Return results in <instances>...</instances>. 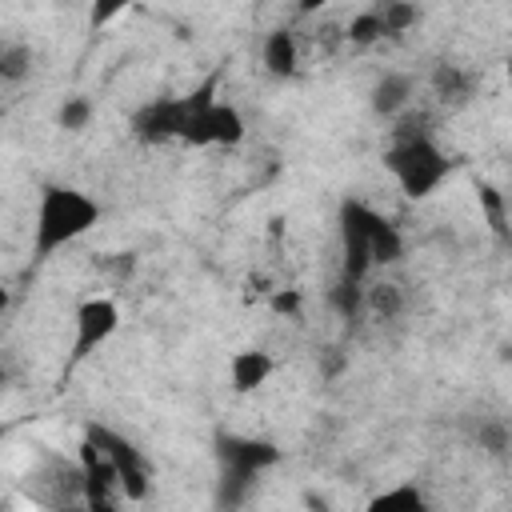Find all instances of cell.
<instances>
[{
    "label": "cell",
    "mask_w": 512,
    "mask_h": 512,
    "mask_svg": "<svg viewBox=\"0 0 512 512\" xmlns=\"http://www.w3.org/2000/svg\"><path fill=\"white\" fill-rule=\"evenodd\" d=\"M344 40H348L352 48H368V44L384 40V28H380V16H376V8H364V12H356V16L348 20V28H344Z\"/></svg>",
    "instance_id": "obj_20"
},
{
    "label": "cell",
    "mask_w": 512,
    "mask_h": 512,
    "mask_svg": "<svg viewBox=\"0 0 512 512\" xmlns=\"http://www.w3.org/2000/svg\"><path fill=\"white\" fill-rule=\"evenodd\" d=\"M8 376H12V372H8V364H4V360H0V388H4V384H8Z\"/></svg>",
    "instance_id": "obj_28"
},
{
    "label": "cell",
    "mask_w": 512,
    "mask_h": 512,
    "mask_svg": "<svg viewBox=\"0 0 512 512\" xmlns=\"http://www.w3.org/2000/svg\"><path fill=\"white\" fill-rule=\"evenodd\" d=\"M80 484H84V504L88 508H116L124 496H120V484H116V468H112V456L92 440L84 436L80 440Z\"/></svg>",
    "instance_id": "obj_8"
},
{
    "label": "cell",
    "mask_w": 512,
    "mask_h": 512,
    "mask_svg": "<svg viewBox=\"0 0 512 512\" xmlns=\"http://www.w3.org/2000/svg\"><path fill=\"white\" fill-rule=\"evenodd\" d=\"M272 372H276V360H272V352H264V348H240V352H232V360H228V380H232V392H236V396L260 392Z\"/></svg>",
    "instance_id": "obj_11"
},
{
    "label": "cell",
    "mask_w": 512,
    "mask_h": 512,
    "mask_svg": "<svg viewBox=\"0 0 512 512\" xmlns=\"http://www.w3.org/2000/svg\"><path fill=\"white\" fill-rule=\"evenodd\" d=\"M376 208L356 200V196H344L340 200V276L348 280H368L372 272V224H376Z\"/></svg>",
    "instance_id": "obj_5"
},
{
    "label": "cell",
    "mask_w": 512,
    "mask_h": 512,
    "mask_svg": "<svg viewBox=\"0 0 512 512\" xmlns=\"http://www.w3.org/2000/svg\"><path fill=\"white\" fill-rule=\"evenodd\" d=\"M400 260H404V236L380 212L376 224H372V268H388V264H400Z\"/></svg>",
    "instance_id": "obj_15"
},
{
    "label": "cell",
    "mask_w": 512,
    "mask_h": 512,
    "mask_svg": "<svg viewBox=\"0 0 512 512\" xmlns=\"http://www.w3.org/2000/svg\"><path fill=\"white\" fill-rule=\"evenodd\" d=\"M88 120H92V100H88V96H68V100L60 104V112H56V124H60L64 132H84Z\"/></svg>",
    "instance_id": "obj_22"
},
{
    "label": "cell",
    "mask_w": 512,
    "mask_h": 512,
    "mask_svg": "<svg viewBox=\"0 0 512 512\" xmlns=\"http://www.w3.org/2000/svg\"><path fill=\"white\" fill-rule=\"evenodd\" d=\"M212 452H216V464H220V492L216 500L224 508H236L244 504L252 480L260 472H268L272 464H280V448L264 436H240V432H216L212 440Z\"/></svg>",
    "instance_id": "obj_4"
},
{
    "label": "cell",
    "mask_w": 512,
    "mask_h": 512,
    "mask_svg": "<svg viewBox=\"0 0 512 512\" xmlns=\"http://www.w3.org/2000/svg\"><path fill=\"white\" fill-rule=\"evenodd\" d=\"M404 288L392 284V280H380V284H368L364 288V312L372 320H400L404 316Z\"/></svg>",
    "instance_id": "obj_14"
},
{
    "label": "cell",
    "mask_w": 512,
    "mask_h": 512,
    "mask_svg": "<svg viewBox=\"0 0 512 512\" xmlns=\"http://www.w3.org/2000/svg\"><path fill=\"white\" fill-rule=\"evenodd\" d=\"M384 168L396 176V184H400V192H404L408 200L432 196V192L452 176V160H448V152L436 144L432 120H428L424 112H408V116L396 120V128L388 132Z\"/></svg>",
    "instance_id": "obj_1"
},
{
    "label": "cell",
    "mask_w": 512,
    "mask_h": 512,
    "mask_svg": "<svg viewBox=\"0 0 512 512\" xmlns=\"http://www.w3.org/2000/svg\"><path fill=\"white\" fill-rule=\"evenodd\" d=\"M96 220H100V204L88 192H80L72 184H44L40 188V200H36L32 256L36 260H48L64 244H72L84 232H92Z\"/></svg>",
    "instance_id": "obj_2"
},
{
    "label": "cell",
    "mask_w": 512,
    "mask_h": 512,
    "mask_svg": "<svg viewBox=\"0 0 512 512\" xmlns=\"http://www.w3.org/2000/svg\"><path fill=\"white\" fill-rule=\"evenodd\" d=\"M476 440H480V448H488L492 456H504V452H508V428H504V420H488V424H480Z\"/></svg>",
    "instance_id": "obj_24"
},
{
    "label": "cell",
    "mask_w": 512,
    "mask_h": 512,
    "mask_svg": "<svg viewBox=\"0 0 512 512\" xmlns=\"http://www.w3.org/2000/svg\"><path fill=\"white\" fill-rule=\"evenodd\" d=\"M120 328V304L108 296H88L76 316H72V352H68V372L80 368L96 348H104Z\"/></svg>",
    "instance_id": "obj_7"
},
{
    "label": "cell",
    "mask_w": 512,
    "mask_h": 512,
    "mask_svg": "<svg viewBox=\"0 0 512 512\" xmlns=\"http://www.w3.org/2000/svg\"><path fill=\"white\" fill-rule=\"evenodd\" d=\"M432 84V96L448 108V112H460L468 108L476 96H480V76L468 68V64H456V60H440L428 76Z\"/></svg>",
    "instance_id": "obj_10"
},
{
    "label": "cell",
    "mask_w": 512,
    "mask_h": 512,
    "mask_svg": "<svg viewBox=\"0 0 512 512\" xmlns=\"http://www.w3.org/2000/svg\"><path fill=\"white\" fill-rule=\"evenodd\" d=\"M268 304H272V312H276V316H300V304H304V296H300L296 288H276Z\"/></svg>",
    "instance_id": "obj_25"
},
{
    "label": "cell",
    "mask_w": 512,
    "mask_h": 512,
    "mask_svg": "<svg viewBox=\"0 0 512 512\" xmlns=\"http://www.w3.org/2000/svg\"><path fill=\"white\" fill-rule=\"evenodd\" d=\"M220 76H208L200 88L184 92V124H180V144L188 148H232L244 140V116L236 104L216 100Z\"/></svg>",
    "instance_id": "obj_3"
},
{
    "label": "cell",
    "mask_w": 512,
    "mask_h": 512,
    "mask_svg": "<svg viewBox=\"0 0 512 512\" xmlns=\"http://www.w3.org/2000/svg\"><path fill=\"white\" fill-rule=\"evenodd\" d=\"M8 304H12V292H8L4 280H0V312H8Z\"/></svg>",
    "instance_id": "obj_27"
},
{
    "label": "cell",
    "mask_w": 512,
    "mask_h": 512,
    "mask_svg": "<svg viewBox=\"0 0 512 512\" xmlns=\"http://www.w3.org/2000/svg\"><path fill=\"white\" fill-rule=\"evenodd\" d=\"M0 436H4V428H0Z\"/></svg>",
    "instance_id": "obj_29"
},
{
    "label": "cell",
    "mask_w": 512,
    "mask_h": 512,
    "mask_svg": "<svg viewBox=\"0 0 512 512\" xmlns=\"http://www.w3.org/2000/svg\"><path fill=\"white\" fill-rule=\"evenodd\" d=\"M376 16H380L384 40H388V36H404V32L420 20V8H416L412 0H380V4H376Z\"/></svg>",
    "instance_id": "obj_19"
},
{
    "label": "cell",
    "mask_w": 512,
    "mask_h": 512,
    "mask_svg": "<svg viewBox=\"0 0 512 512\" xmlns=\"http://www.w3.org/2000/svg\"><path fill=\"white\" fill-rule=\"evenodd\" d=\"M412 92H416V84H412V76H408V72H384V76L372 84L368 104H372V112H376V116H400V112L408 108Z\"/></svg>",
    "instance_id": "obj_13"
},
{
    "label": "cell",
    "mask_w": 512,
    "mask_h": 512,
    "mask_svg": "<svg viewBox=\"0 0 512 512\" xmlns=\"http://www.w3.org/2000/svg\"><path fill=\"white\" fill-rule=\"evenodd\" d=\"M260 64L268 76L276 80H292L300 72V44H296V32L292 28H272L260 44Z\"/></svg>",
    "instance_id": "obj_12"
},
{
    "label": "cell",
    "mask_w": 512,
    "mask_h": 512,
    "mask_svg": "<svg viewBox=\"0 0 512 512\" xmlns=\"http://www.w3.org/2000/svg\"><path fill=\"white\" fill-rule=\"evenodd\" d=\"M180 124H184V96H152L128 120L140 144H168L180 136Z\"/></svg>",
    "instance_id": "obj_9"
},
{
    "label": "cell",
    "mask_w": 512,
    "mask_h": 512,
    "mask_svg": "<svg viewBox=\"0 0 512 512\" xmlns=\"http://www.w3.org/2000/svg\"><path fill=\"white\" fill-rule=\"evenodd\" d=\"M480 208L488 216V228L496 232V240H508V208H504V196L500 188L492 184H480Z\"/></svg>",
    "instance_id": "obj_21"
},
{
    "label": "cell",
    "mask_w": 512,
    "mask_h": 512,
    "mask_svg": "<svg viewBox=\"0 0 512 512\" xmlns=\"http://www.w3.org/2000/svg\"><path fill=\"white\" fill-rule=\"evenodd\" d=\"M424 504L428 500H424V492L416 484H396V488H388V492L368 500L372 512H424Z\"/></svg>",
    "instance_id": "obj_18"
},
{
    "label": "cell",
    "mask_w": 512,
    "mask_h": 512,
    "mask_svg": "<svg viewBox=\"0 0 512 512\" xmlns=\"http://www.w3.org/2000/svg\"><path fill=\"white\" fill-rule=\"evenodd\" d=\"M328 0H296V8H300V16H312V12H320Z\"/></svg>",
    "instance_id": "obj_26"
},
{
    "label": "cell",
    "mask_w": 512,
    "mask_h": 512,
    "mask_svg": "<svg viewBox=\"0 0 512 512\" xmlns=\"http://www.w3.org/2000/svg\"><path fill=\"white\" fill-rule=\"evenodd\" d=\"M136 0H92L88 4V28L96 32V28H104V24H112L120 12H128Z\"/></svg>",
    "instance_id": "obj_23"
},
{
    "label": "cell",
    "mask_w": 512,
    "mask_h": 512,
    "mask_svg": "<svg viewBox=\"0 0 512 512\" xmlns=\"http://www.w3.org/2000/svg\"><path fill=\"white\" fill-rule=\"evenodd\" d=\"M84 436H92V440L112 456L120 496H124V500H132V504L148 500V492H152V464H148V456H144L128 436H120V432H116V428H108V424H88V428H84Z\"/></svg>",
    "instance_id": "obj_6"
},
{
    "label": "cell",
    "mask_w": 512,
    "mask_h": 512,
    "mask_svg": "<svg viewBox=\"0 0 512 512\" xmlns=\"http://www.w3.org/2000/svg\"><path fill=\"white\" fill-rule=\"evenodd\" d=\"M36 52L24 40H0V84H24L32 76Z\"/></svg>",
    "instance_id": "obj_16"
},
{
    "label": "cell",
    "mask_w": 512,
    "mask_h": 512,
    "mask_svg": "<svg viewBox=\"0 0 512 512\" xmlns=\"http://www.w3.org/2000/svg\"><path fill=\"white\" fill-rule=\"evenodd\" d=\"M328 304L340 320H356L364 312V284L360 280H348V276H336L332 288H328Z\"/></svg>",
    "instance_id": "obj_17"
}]
</instances>
